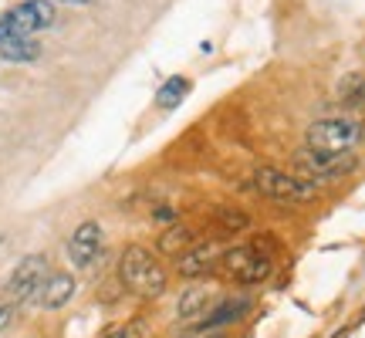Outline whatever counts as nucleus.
I'll use <instances>...</instances> for the list:
<instances>
[{
	"label": "nucleus",
	"instance_id": "nucleus-1",
	"mask_svg": "<svg viewBox=\"0 0 365 338\" xmlns=\"http://www.w3.org/2000/svg\"><path fill=\"white\" fill-rule=\"evenodd\" d=\"M118 277L139 298H159L166 291V281H170L166 267L159 264L156 254L139 247V244H129V247L122 250V257H118Z\"/></svg>",
	"mask_w": 365,
	"mask_h": 338
},
{
	"label": "nucleus",
	"instance_id": "nucleus-2",
	"mask_svg": "<svg viewBox=\"0 0 365 338\" xmlns=\"http://www.w3.org/2000/svg\"><path fill=\"white\" fill-rule=\"evenodd\" d=\"M254 190L267 200H277V203H312L318 196L314 183H308L298 173H284V169L274 166H261L254 173Z\"/></svg>",
	"mask_w": 365,
	"mask_h": 338
},
{
	"label": "nucleus",
	"instance_id": "nucleus-3",
	"mask_svg": "<svg viewBox=\"0 0 365 338\" xmlns=\"http://www.w3.org/2000/svg\"><path fill=\"white\" fill-rule=\"evenodd\" d=\"M362 143V122L355 118H318L308 126V149L345 156Z\"/></svg>",
	"mask_w": 365,
	"mask_h": 338
},
{
	"label": "nucleus",
	"instance_id": "nucleus-4",
	"mask_svg": "<svg viewBox=\"0 0 365 338\" xmlns=\"http://www.w3.org/2000/svg\"><path fill=\"white\" fill-rule=\"evenodd\" d=\"M54 24V4L51 0H21L11 11L0 14V34L14 38H34L38 31H48Z\"/></svg>",
	"mask_w": 365,
	"mask_h": 338
},
{
	"label": "nucleus",
	"instance_id": "nucleus-5",
	"mask_svg": "<svg viewBox=\"0 0 365 338\" xmlns=\"http://www.w3.org/2000/svg\"><path fill=\"white\" fill-rule=\"evenodd\" d=\"M220 267L237 285H261L271 274V257L261 254V244H237L220 254Z\"/></svg>",
	"mask_w": 365,
	"mask_h": 338
},
{
	"label": "nucleus",
	"instance_id": "nucleus-6",
	"mask_svg": "<svg viewBox=\"0 0 365 338\" xmlns=\"http://www.w3.org/2000/svg\"><path fill=\"white\" fill-rule=\"evenodd\" d=\"M48 257L44 254H27L17 260V267L7 277V301L11 304H24V301H38L41 287L48 281Z\"/></svg>",
	"mask_w": 365,
	"mask_h": 338
},
{
	"label": "nucleus",
	"instance_id": "nucleus-7",
	"mask_svg": "<svg viewBox=\"0 0 365 338\" xmlns=\"http://www.w3.org/2000/svg\"><path fill=\"white\" fill-rule=\"evenodd\" d=\"M294 166H298V176H304L308 183L318 186V180H335V176H345V173H352L359 166V159L352 153H345V156H331V153H314V149H301L294 153Z\"/></svg>",
	"mask_w": 365,
	"mask_h": 338
},
{
	"label": "nucleus",
	"instance_id": "nucleus-8",
	"mask_svg": "<svg viewBox=\"0 0 365 338\" xmlns=\"http://www.w3.org/2000/svg\"><path fill=\"white\" fill-rule=\"evenodd\" d=\"M105 247V234L95 220H85L75 227V234L68 237V257L75 267H91Z\"/></svg>",
	"mask_w": 365,
	"mask_h": 338
},
{
	"label": "nucleus",
	"instance_id": "nucleus-9",
	"mask_svg": "<svg viewBox=\"0 0 365 338\" xmlns=\"http://www.w3.org/2000/svg\"><path fill=\"white\" fill-rule=\"evenodd\" d=\"M217 264H220V247L207 240V244H193L186 254H180L176 257V271H180V277L196 281V277H207Z\"/></svg>",
	"mask_w": 365,
	"mask_h": 338
},
{
	"label": "nucleus",
	"instance_id": "nucleus-10",
	"mask_svg": "<svg viewBox=\"0 0 365 338\" xmlns=\"http://www.w3.org/2000/svg\"><path fill=\"white\" fill-rule=\"evenodd\" d=\"M71 298H75V277L68 271H54V274H48V281L41 287L38 304L44 312H58V308H65Z\"/></svg>",
	"mask_w": 365,
	"mask_h": 338
},
{
	"label": "nucleus",
	"instance_id": "nucleus-11",
	"mask_svg": "<svg viewBox=\"0 0 365 338\" xmlns=\"http://www.w3.org/2000/svg\"><path fill=\"white\" fill-rule=\"evenodd\" d=\"M247 312H250V298H223L217 308H210V312L203 314L200 328H203V332H210V328L234 325V322H240Z\"/></svg>",
	"mask_w": 365,
	"mask_h": 338
},
{
	"label": "nucleus",
	"instance_id": "nucleus-12",
	"mask_svg": "<svg viewBox=\"0 0 365 338\" xmlns=\"http://www.w3.org/2000/svg\"><path fill=\"white\" fill-rule=\"evenodd\" d=\"M41 58V44L34 38H14V34H0V61L7 65H27Z\"/></svg>",
	"mask_w": 365,
	"mask_h": 338
},
{
	"label": "nucleus",
	"instance_id": "nucleus-13",
	"mask_svg": "<svg viewBox=\"0 0 365 338\" xmlns=\"http://www.w3.org/2000/svg\"><path fill=\"white\" fill-rule=\"evenodd\" d=\"M193 244H200V240H196V230H193V227H186V223H173L170 230H163V234H159V240H156L159 254H170V257L186 254Z\"/></svg>",
	"mask_w": 365,
	"mask_h": 338
},
{
	"label": "nucleus",
	"instance_id": "nucleus-14",
	"mask_svg": "<svg viewBox=\"0 0 365 338\" xmlns=\"http://www.w3.org/2000/svg\"><path fill=\"white\" fill-rule=\"evenodd\" d=\"M190 88H193V81L186 78V75H173V78H166L163 85H159L156 105L159 108H176V105L190 95Z\"/></svg>",
	"mask_w": 365,
	"mask_h": 338
},
{
	"label": "nucleus",
	"instance_id": "nucleus-15",
	"mask_svg": "<svg viewBox=\"0 0 365 338\" xmlns=\"http://www.w3.org/2000/svg\"><path fill=\"white\" fill-rule=\"evenodd\" d=\"M213 227H217V234L223 237H234V234H244L250 227V217L244 213V210H230V207H223L213 213Z\"/></svg>",
	"mask_w": 365,
	"mask_h": 338
},
{
	"label": "nucleus",
	"instance_id": "nucleus-16",
	"mask_svg": "<svg viewBox=\"0 0 365 338\" xmlns=\"http://www.w3.org/2000/svg\"><path fill=\"white\" fill-rule=\"evenodd\" d=\"M203 308H207V287H190V291H182L180 304H176V314L180 318H196Z\"/></svg>",
	"mask_w": 365,
	"mask_h": 338
},
{
	"label": "nucleus",
	"instance_id": "nucleus-17",
	"mask_svg": "<svg viewBox=\"0 0 365 338\" xmlns=\"http://www.w3.org/2000/svg\"><path fill=\"white\" fill-rule=\"evenodd\" d=\"M102 338H143V325H139V322H129V325L115 328V332H108V335H102Z\"/></svg>",
	"mask_w": 365,
	"mask_h": 338
},
{
	"label": "nucleus",
	"instance_id": "nucleus-18",
	"mask_svg": "<svg viewBox=\"0 0 365 338\" xmlns=\"http://www.w3.org/2000/svg\"><path fill=\"white\" fill-rule=\"evenodd\" d=\"M11 322H14V304L11 301H0V332L11 325Z\"/></svg>",
	"mask_w": 365,
	"mask_h": 338
},
{
	"label": "nucleus",
	"instance_id": "nucleus-19",
	"mask_svg": "<svg viewBox=\"0 0 365 338\" xmlns=\"http://www.w3.org/2000/svg\"><path fill=\"white\" fill-rule=\"evenodd\" d=\"M153 217H156V220H176V213H173L170 207H163V210H156V213H153Z\"/></svg>",
	"mask_w": 365,
	"mask_h": 338
},
{
	"label": "nucleus",
	"instance_id": "nucleus-20",
	"mask_svg": "<svg viewBox=\"0 0 365 338\" xmlns=\"http://www.w3.org/2000/svg\"><path fill=\"white\" fill-rule=\"evenodd\" d=\"M51 4H75V7H81V4H91V0H51Z\"/></svg>",
	"mask_w": 365,
	"mask_h": 338
},
{
	"label": "nucleus",
	"instance_id": "nucleus-21",
	"mask_svg": "<svg viewBox=\"0 0 365 338\" xmlns=\"http://www.w3.org/2000/svg\"><path fill=\"white\" fill-rule=\"evenodd\" d=\"M213 338H223V335H213Z\"/></svg>",
	"mask_w": 365,
	"mask_h": 338
}]
</instances>
